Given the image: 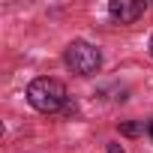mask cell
I'll return each instance as SVG.
<instances>
[{"label": "cell", "mask_w": 153, "mask_h": 153, "mask_svg": "<svg viewBox=\"0 0 153 153\" xmlns=\"http://www.w3.org/2000/svg\"><path fill=\"white\" fill-rule=\"evenodd\" d=\"M27 102L42 114H54L66 105V87L57 78H36L27 87Z\"/></svg>", "instance_id": "1"}, {"label": "cell", "mask_w": 153, "mask_h": 153, "mask_svg": "<svg viewBox=\"0 0 153 153\" xmlns=\"http://www.w3.org/2000/svg\"><path fill=\"white\" fill-rule=\"evenodd\" d=\"M63 60H66V66H69L75 75H93V72H99V66H102L99 48L90 45V42H81V39H78V42H69Z\"/></svg>", "instance_id": "2"}, {"label": "cell", "mask_w": 153, "mask_h": 153, "mask_svg": "<svg viewBox=\"0 0 153 153\" xmlns=\"http://www.w3.org/2000/svg\"><path fill=\"white\" fill-rule=\"evenodd\" d=\"M144 3L141 0H111L108 3V15L114 18V21H120V24H132V21H138L141 15H144Z\"/></svg>", "instance_id": "3"}, {"label": "cell", "mask_w": 153, "mask_h": 153, "mask_svg": "<svg viewBox=\"0 0 153 153\" xmlns=\"http://www.w3.org/2000/svg\"><path fill=\"white\" fill-rule=\"evenodd\" d=\"M120 132H123V135H138V132H141V126H138V123H123V126H120Z\"/></svg>", "instance_id": "4"}, {"label": "cell", "mask_w": 153, "mask_h": 153, "mask_svg": "<svg viewBox=\"0 0 153 153\" xmlns=\"http://www.w3.org/2000/svg\"><path fill=\"white\" fill-rule=\"evenodd\" d=\"M108 153H123V147L120 144H108Z\"/></svg>", "instance_id": "5"}, {"label": "cell", "mask_w": 153, "mask_h": 153, "mask_svg": "<svg viewBox=\"0 0 153 153\" xmlns=\"http://www.w3.org/2000/svg\"><path fill=\"white\" fill-rule=\"evenodd\" d=\"M147 132H150V138H153V120H150V123H147Z\"/></svg>", "instance_id": "6"}, {"label": "cell", "mask_w": 153, "mask_h": 153, "mask_svg": "<svg viewBox=\"0 0 153 153\" xmlns=\"http://www.w3.org/2000/svg\"><path fill=\"white\" fill-rule=\"evenodd\" d=\"M150 54H153V39H150Z\"/></svg>", "instance_id": "7"}]
</instances>
